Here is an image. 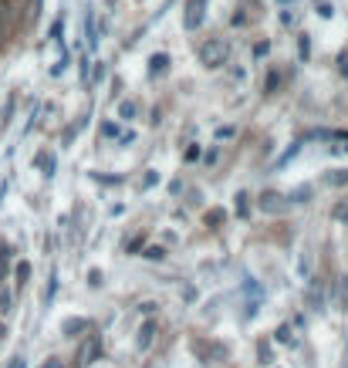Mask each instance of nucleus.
Masks as SVG:
<instances>
[{
	"instance_id": "f257e3e1",
	"label": "nucleus",
	"mask_w": 348,
	"mask_h": 368,
	"mask_svg": "<svg viewBox=\"0 0 348 368\" xmlns=\"http://www.w3.org/2000/svg\"><path fill=\"white\" fill-rule=\"evenodd\" d=\"M227 58H230V44H227L223 38H213L200 48V61L207 64V68H223Z\"/></svg>"
},
{
	"instance_id": "f03ea898",
	"label": "nucleus",
	"mask_w": 348,
	"mask_h": 368,
	"mask_svg": "<svg viewBox=\"0 0 348 368\" xmlns=\"http://www.w3.org/2000/svg\"><path fill=\"white\" fill-rule=\"evenodd\" d=\"M207 17V0H186V14H183V27L186 31H196Z\"/></svg>"
},
{
	"instance_id": "7ed1b4c3",
	"label": "nucleus",
	"mask_w": 348,
	"mask_h": 368,
	"mask_svg": "<svg viewBox=\"0 0 348 368\" xmlns=\"http://www.w3.org/2000/svg\"><path fill=\"white\" fill-rule=\"evenodd\" d=\"M260 210H264V213H287V210H291V200H284L281 193H264V196H260Z\"/></svg>"
},
{
	"instance_id": "20e7f679",
	"label": "nucleus",
	"mask_w": 348,
	"mask_h": 368,
	"mask_svg": "<svg viewBox=\"0 0 348 368\" xmlns=\"http://www.w3.org/2000/svg\"><path fill=\"white\" fill-rule=\"evenodd\" d=\"M193 352H196V355H203L207 362H210V355L217 358V362H223V358H227V348H223V344H210V348H207L203 342H196V344H193Z\"/></svg>"
},
{
	"instance_id": "39448f33",
	"label": "nucleus",
	"mask_w": 348,
	"mask_h": 368,
	"mask_svg": "<svg viewBox=\"0 0 348 368\" xmlns=\"http://www.w3.org/2000/svg\"><path fill=\"white\" fill-rule=\"evenodd\" d=\"M98 352H102V338H88V344H85V352H81V362H78V365L81 368L91 365V362L98 358Z\"/></svg>"
},
{
	"instance_id": "423d86ee",
	"label": "nucleus",
	"mask_w": 348,
	"mask_h": 368,
	"mask_svg": "<svg viewBox=\"0 0 348 368\" xmlns=\"http://www.w3.org/2000/svg\"><path fill=\"white\" fill-rule=\"evenodd\" d=\"M153 334H155V321H145V324H142V331H139V352H145V348H149V344H153Z\"/></svg>"
},
{
	"instance_id": "0eeeda50",
	"label": "nucleus",
	"mask_w": 348,
	"mask_h": 368,
	"mask_svg": "<svg viewBox=\"0 0 348 368\" xmlns=\"http://www.w3.org/2000/svg\"><path fill=\"white\" fill-rule=\"evenodd\" d=\"M166 68H169V58L166 54H153V58H149V75H166Z\"/></svg>"
},
{
	"instance_id": "6e6552de",
	"label": "nucleus",
	"mask_w": 348,
	"mask_h": 368,
	"mask_svg": "<svg viewBox=\"0 0 348 368\" xmlns=\"http://www.w3.org/2000/svg\"><path fill=\"white\" fill-rule=\"evenodd\" d=\"M88 328V321H85V317H71V321H65V324H61V331H65V334H75V331H85Z\"/></svg>"
},
{
	"instance_id": "1a4fd4ad",
	"label": "nucleus",
	"mask_w": 348,
	"mask_h": 368,
	"mask_svg": "<svg viewBox=\"0 0 348 368\" xmlns=\"http://www.w3.org/2000/svg\"><path fill=\"white\" fill-rule=\"evenodd\" d=\"M324 183H328V186H348V169H338V173H328V176H324Z\"/></svg>"
},
{
	"instance_id": "9d476101",
	"label": "nucleus",
	"mask_w": 348,
	"mask_h": 368,
	"mask_svg": "<svg viewBox=\"0 0 348 368\" xmlns=\"http://www.w3.org/2000/svg\"><path fill=\"white\" fill-rule=\"evenodd\" d=\"M223 220H227V213H223V210H210V213H207V223H213V227H217V223H223Z\"/></svg>"
},
{
	"instance_id": "9b49d317",
	"label": "nucleus",
	"mask_w": 348,
	"mask_h": 368,
	"mask_svg": "<svg viewBox=\"0 0 348 368\" xmlns=\"http://www.w3.org/2000/svg\"><path fill=\"white\" fill-rule=\"evenodd\" d=\"M301 153V145H291V149H287V153L281 155V159H277V165H284V163H291V159H295V155Z\"/></svg>"
},
{
	"instance_id": "f8f14e48",
	"label": "nucleus",
	"mask_w": 348,
	"mask_h": 368,
	"mask_svg": "<svg viewBox=\"0 0 348 368\" xmlns=\"http://www.w3.org/2000/svg\"><path fill=\"white\" fill-rule=\"evenodd\" d=\"M95 14H88V48H95Z\"/></svg>"
},
{
	"instance_id": "ddd939ff",
	"label": "nucleus",
	"mask_w": 348,
	"mask_h": 368,
	"mask_svg": "<svg viewBox=\"0 0 348 368\" xmlns=\"http://www.w3.org/2000/svg\"><path fill=\"white\" fill-rule=\"evenodd\" d=\"M118 115H122V118H132V115H135V105H132V102H122Z\"/></svg>"
},
{
	"instance_id": "4468645a",
	"label": "nucleus",
	"mask_w": 348,
	"mask_h": 368,
	"mask_svg": "<svg viewBox=\"0 0 348 368\" xmlns=\"http://www.w3.org/2000/svg\"><path fill=\"white\" fill-rule=\"evenodd\" d=\"M145 257H149V260H163V247H149V250H145Z\"/></svg>"
},
{
	"instance_id": "2eb2a0df",
	"label": "nucleus",
	"mask_w": 348,
	"mask_h": 368,
	"mask_svg": "<svg viewBox=\"0 0 348 368\" xmlns=\"http://www.w3.org/2000/svg\"><path fill=\"white\" fill-rule=\"evenodd\" d=\"M237 213L247 216V193H240V196H237Z\"/></svg>"
},
{
	"instance_id": "dca6fc26",
	"label": "nucleus",
	"mask_w": 348,
	"mask_h": 368,
	"mask_svg": "<svg viewBox=\"0 0 348 368\" xmlns=\"http://www.w3.org/2000/svg\"><path fill=\"white\" fill-rule=\"evenodd\" d=\"M277 342H291V328H287V324L277 328Z\"/></svg>"
},
{
	"instance_id": "f3484780",
	"label": "nucleus",
	"mask_w": 348,
	"mask_h": 368,
	"mask_svg": "<svg viewBox=\"0 0 348 368\" xmlns=\"http://www.w3.org/2000/svg\"><path fill=\"white\" fill-rule=\"evenodd\" d=\"M27 274H31V267H27V264H17V280H21V284L27 280Z\"/></svg>"
},
{
	"instance_id": "a211bd4d",
	"label": "nucleus",
	"mask_w": 348,
	"mask_h": 368,
	"mask_svg": "<svg viewBox=\"0 0 348 368\" xmlns=\"http://www.w3.org/2000/svg\"><path fill=\"white\" fill-rule=\"evenodd\" d=\"M318 14H322V17H332V4H318Z\"/></svg>"
},
{
	"instance_id": "6ab92c4d",
	"label": "nucleus",
	"mask_w": 348,
	"mask_h": 368,
	"mask_svg": "<svg viewBox=\"0 0 348 368\" xmlns=\"http://www.w3.org/2000/svg\"><path fill=\"white\" fill-rule=\"evenodd\" d=\"M338 64H342V75L348 78V54H342V58H338Z\"/></svg>"
},
{
	"instance_id": "aec40b11",
	"label": "nucleus",
	"mask_w": 348,
	"mask_h": 368,
	"mask_svg": "<svg viewBox=\"0 0 348 368\" xmlns=\"http://www.w3.org/2000/svg\"><path fill=\"white\" fill-rule=\"evenodd\" d=\"M11 368H27V365H24V358H14V362H11Z\"/></svg>"
},
{
	"instance_id": "412c9836",
	"label": "nucleus",
	"mask_w": 348,
	"mask_h": 368,
	"mask_svg": "<svg viewBox=\"0 0 348 368\" xmlns=\"http://www.w3.org/2000/svg\"><path fill=\"white\" fill-rule=\"evenodd\" d=\"M41 368H61V362H58V358H51L48 365H41Z\"/></svg>"
},
{
	"instance_id": "4be33fe9",
	"label": "nucleus",
	"mask_w": 348,
	"mask_h": 368,
	"mask_svg": "<svg viewBox=\"0 0 348 368\" xmlns=\"http://www.w3.org/2000/svg\"><path fill=\"white\" fill-rule=\"evenodd\" d=\"M4 334H7V328H4V324H0V338H4Z\"/></svg>"
}]
</instances>
